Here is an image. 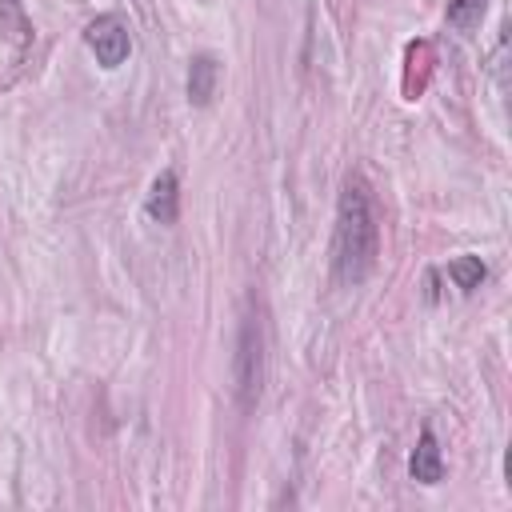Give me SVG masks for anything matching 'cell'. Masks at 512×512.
Masks as SVG:
<instances>
[{"label": "cell", "mask_w": 512, "mask_h": 512, "mask_svg": "<svg viewBox=\"0 0 512 512\" xmlns=\"http://www.w3.org/2000/svg\"><path fill=\"white\" fill-rule=\"evenodd\" d=\"M376 248H380V228H376V212H372V196L364 188L360 176H352L340 188V204H336V228H332V280L336 284H360L372 264H376Z\"/></svg>", "instance_id": "1"}, {"label": "cell", "mask_w": 512, "mask_h": 512, "mask_svg": "<svg viewBox=\"0 0 512 512\" xmlns=\"http://www.w3.org/2000/svg\"><path fill=\"white\" fill-rule=\"evenodd\" d=\"M232 384L244 408L256 404L260 384H264V324L256 312H244L240 336H236V356H232Z\"/></svg>", "instance_id": "2"}, {"label": "cell", "mask_w": 512, "mask_h": 512, "mask_svg": "<svg viewBox=\"0 0 512 512\" xmlns=\"http://www.w3.org/2000/svg\"><path fill=\"white\" fill-rule=\"evenodd\" d=\"M84 44L96 52V64L104 68H120L132 52V36H128V24L120 16H96L88 28H84Z\"/></svg>", "instance_id": "3"}, {"label": "cell", "mask_w": 512, "mask_h": 512, "mask_svg": "<svg viewBox=\"0 0 512 512\" xmlns=\"http://www.w3.org/2000/svg\"><path fill=\"white\" fill-rule=\"evenodd\" d=\"M408 472H412V480H420V484H440V480H444V460H440V444H436V436H432L428 428L420 432V440H416V448H412Z\"/></svg>", "instance_id": "4"}, {"label": "cell", "mask_w": 512, "mask_h": 512, "mask_svg": "<svg viewBox=\"0 0 512 512\" xmlns=\"http://www.w3.org/2000/svg\"><path fill=\"white\" fill-rule=\"evenodd\" d=\"M176 188H180V184H176V172H172V168L152 180V192H148V200H144V212H148L156 224H172V220H176V200H180Z\"/></svg>", "instance_id": "5"}, {"label": "cell", "mask_w": 512, "mask_h": 512, "mask_svg": "<svg viewBox=\"0 0 512 512\" xmlns=\"http://www.w3.org/2000/svg\"><path fill=\"white\" fill-rule=\"evenodd\" d=\"M216 88V60L212 56H196L188 68V100L192 104H208Z\"/></svg>", "instance_id": "6"}, {"label": "cell", "mask_w": 512, "mask_h": 512, "mask_svg": "<svg viewBox=\"0 0 512 512\" xmlns=\"http://www.w3.org/2000/svg\"><path fill=\"white\" fill-rule=\"evenodd\" d=\"M484 8H488V0H448L444 16H448V24L456 32H472L484 20Z\"/></svg>", "instance_id": "7"}, {"label": "cell", "mask_w": 512, "mask_h": 512, "mask_svg": "<svg viewBox=\"0 0 512 512\" xmlns=\"http://www.w3.org/2000/svg\"><path fill=\"white\" fill-rule=\"evenodd\" d=\"M448 276L456 280L460 292H472V288H480V280H484V264H480V256H456V260L448 264Z\"/></svg>", "instance_id": "8"}]
</instances>
